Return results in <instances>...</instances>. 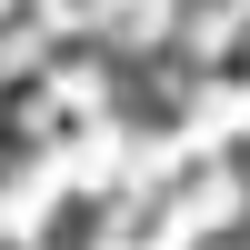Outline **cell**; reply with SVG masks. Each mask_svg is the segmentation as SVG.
<instances>
[{"instance_id":"1","label":"cell","mask_w":250,"mask_h":250,"mask_svg":"<svg viewBox=\"0 0 250 250\" xmlns=\"http://www.w3.org/2000/svg\"><path fill=\"white\" fill-rule=\"evenodd\" d=\"M100 230H110V210H100V200H70V210H50V230H40V250H90Z\"/></svg>"}]
</instances>
